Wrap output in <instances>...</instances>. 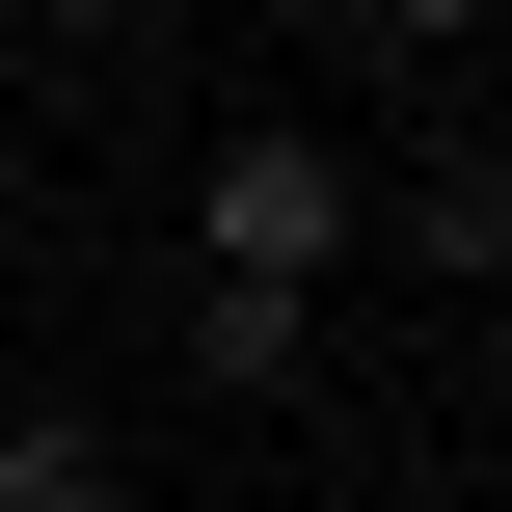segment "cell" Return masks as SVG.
Wrapping results in <instances>:
<instances>
[{
  "label": "cell",
  "instance_id": "obj_6",
  "mask_svg": "<svg viewBox=\"0 0 512 512\" xmlns=\"http://www.w3.org/2000/svg\"><path fill=\"white\" fill-rule=\"evenodd\" d=\"M0 27H81V54H108V27H162V0H0Z\"/></svg>",
  "mask_w": 512,
  "mask_h": 512
},
{
  "label": "cell",
  "instance_id": "obj_4",
  "mask_svg": "<svg viewBox=\"0 0 512 512\" xmlns=\"http://www.w3.org/2000/svg\"><path fill=\"white\" fill-rule=\"evenodd\" d=\"M0 512H108V405H0Z\"/></svg>",
  "mask_w": 512,
  "mask_h": 512
},
{
  "label": "cell",
  "instance_id": "obj_3",
  "mask_svg": "<svg viewBox=\"0 0 512 512\" xmlns=\"http://www.w3.org/2000/svg\"><path fill=\"white\" fill-rule=\"evenodd\" d=\"M189 378H216V405H297V378H324V297H216V270H189Z\"/></svg>",
  "mask_w": 512,
  "mask_h": 512
},
{
  "label": "cell",
  "instance_id": "obj_1",
  "mask_svg": "<svg viewBox=\"0 0 512 512\" xmlns=\"http://www.w3.org/2000/svg\"><path fill=\"white\" fill-rule=\"evenodd\" d=\"M351 243H378V162H351L324 108H243V135L189 162V270H216V297H324Z\"/></svg>",
  "mask_w": 512,
  "mask_h": 512
},
{
  "label": "cell",
  "instance_id": "obj_5",
  "mask_svg": "<svg viewBox=\"0 0 512 512\" xmlns=\"http://www.w3.org/2000/svg\"><path fill=\"white\" fill-rule=\"evenodd\" d=\"M324 27H378V54H486L512 0H324Z\"/></svg>",
  "mask_w": 512,
  "mask_h": 512
},
{
  "label": "cell",
  "instance_id": "obj_7",
  "mask_svg": "<svg viewBox=\"0 0 512 512\" xmlns=\"http://www.w3.org/2000/svg\"><path fill=\"white\" fill-rule=\"evenodd\" d=\"M378 512H486V486H378Z\"/></svg>",
  "mask_w": 512,
  "mask_h": 512
},
{
  "label": "cell",
  "instance_id": "obj_2",
  "mask_svg": "<svg viewBox=\"0 0 512 512\" xmlns=\"http://www.w3.org/2000/svg\"><path fill=\"white\" fill-rule=\"evenodd\" d=\"M378 243H405V270H459V297H486V270H512V162H486V135H432V162H405V189H378Z\"/></svg>",
  "mask_w": 512,
  "mask_h": 512
}]
</instances>
